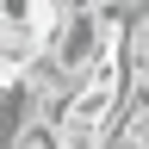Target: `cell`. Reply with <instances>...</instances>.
<instances>
[{
    "instance_id": "5",
    "label": "cell",
    "mask_w": 149,
    "mask_h": 149,
    "mask_svg": "<svg viewBox=\"0 0 149 149\" xmlns=\"http://www.w3.org/2000/svg\"><path fill=\"white\" fill-rule=\"evenodd\" d=\"M13 149H62V130H50V124H31V118H25V130L13 137Z\"/></svg>"
},
{
    "instance_id": "4",
    "label": "cell",
    "mask_w": 149,
    "mask_h": 149,
    "mask_svg": "<svg viewBox=\"0 0 149 149\" xmlns=\"http://www.w3.org/2000/svg\"><path fill=\"white\" fill-rule=\"evenodd\" d=\"M100 149H149V93L143 87H130L118 100V112L100 130Z\"/></svg>"
},
{
    "instance_id": "3",
    "label": "cell",
    "mask_w": 149,
    "mask_h": 149,
    "mask_svg": "<svg viewBox=\"0 0 149 149\" xmlns=\"http://www.w3.org/2000/svg\"><path fill=\"white\" fill-rule=\"evenodd\" d=\"M124 25H118V68L130 87L149 93V0H118Z\"/></svg>"
},
{
    "instance_id": "1",
    "label": "cell",
    "mask_w": 149,
    "mask_h": 149,
    "mask_svg": "<svg viewBox=\"0 0 149 149\" xmlns=\"http://www.w3.org/2000/svg\"><path fill=\"white\" fill-rule=\"evenodd\" d=\"M124 93H130V81H124L118 56L93 62L81 81H74V100H68V118H62V130H74V137H100V130H106V118L118 112V100H124Z\"/></svg>"
},
{
    "instance_id": "2",
    "label": "cell",
    "mask_w": 149,
    "mask_h": 149,
    "mask_svg": "<svg viewBox=\"0 0 149 149\" xmlns=\"http://www.w3.org/2000/svg\"><path fill=\"white\" fill-rule=\"evenodd\" d=\"M13 81H19V93H25V118H31V124L62 130V118H68V100H74V81H68L56 62H50V56H31V62L13 74Z\"/></svg>"
}]
</instances>
